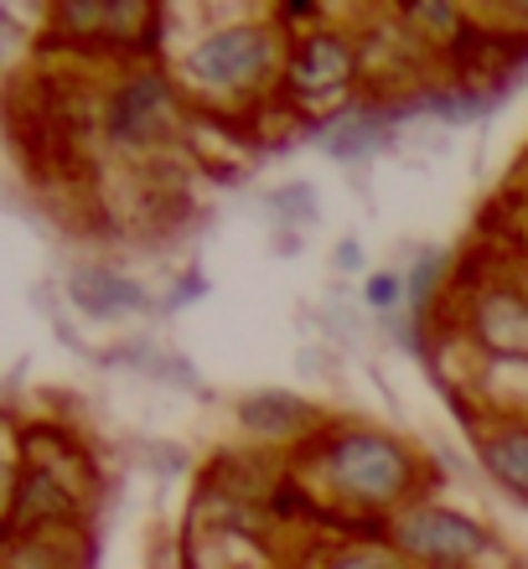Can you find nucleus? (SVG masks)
Listing matches in <instances>:
<instances>
[{"mask_svg": "<svg viewBox=\"0 0 528 569\" xmlns=\"http://www.w3.org/2000/svg\"><path fill=\"white\" fill-rule=\"evenodd\" d=\"M327 471L342 492L368 497V502H383L409 481V461L383 435H342L327 456Z\"/></svg>", "mask_w": 528, "mask_h": 569, "instance_id": "f257e3e1", "label": "nucleus"}, {"mask_svg": "<svg viewBox=\"0 0 528 569\" xmlns=\"http://www.w3.org/2000/svg\"><path fill=\"white\" fill-rule=\"evenodd\" d=\"M399 539H405L409 555L430 559V565H467L487 549V533L467 518H456V512H436V508H420L409 512L405 523H399Z\"/></svg>", "mask_w": 528, "mask_h": 569, "instance_id": "f03ea898", "label": "nucleus"}, {"mask_svg": "<svg viewBox=\"0 0 528 569\" xmlns=\"http://www.w3.org/2000/svg\"><path fill=\"white\" fill-rule=\"evenodd\" d=\"M265 62H270L265 31L233 27V31L208 37V42L187 58V68H192V78H202V83H243V78H255Z\"/></svg>", "mask_w": 528, "mask_h": 569, "instance_id": "7ed1b4c3", "label": "nucleus"}, {"mask_svg": "<svg viewBox=\"0 0 528 569\" xmlns=\"http://www.w3.org/2000/svg\"><path fill=\"white\" fill-rule=\"evenodd\" d=\"M290 78H296V89H301L306 99L337 93L352 78L348 42H337V37H311V42L296 52V62H290Z\"/></svg>", "mask_w": 528, "mask_h": 569, "instance_id": "20e7f679", "label": "nucleus"}, {"mask_svg": "<svg viewBox=\"0 0 528 569\" xmlns=\"http://www.w3.org/2000/svg\"><path fill=\"white\" fill-rule=\"evenodd\" d=\"M171 93L161 78H136L124 83V93L114 99V136L120 140H151L161 124H167Z\"/></svg>", "mask_w": 528, "mask_h": 569, "instance_id": "39448f33", "label": "nucleus"}, {"mask_svg": "<svg viewBox=\"0 0 528 569\" xmlns=\"http://www.w3.org/2000/svg\"><path fill=\"white\" fill-rule=\"evenodd\" d=\"M62 21L73 31H83V37H130V31H140L151 42V31H156V16L146 6H99V0L62 6Z\"/></svg>", "mask_w": 528, "mask_h": 569, "instance_id": "423d86ee", "label": "nucleus"}, {"mask_svg": "<svg viewBox=\"0 0 528 569\" xmlns=\"http://www.w3.org/2000/svg\"><path fill=\"white\" fill-rule=\"evenodd\" d=\"M482 342L498 347V352H508V358H528V306H518V300L508 296H492L482 306Z\"/></svg>", "mask_w": 528, "mask_h": 569, "instance_id": "0eeeda50", "label": "nucleus"}, {"mask_svg": "<svg viewBox=\"0 0 528 569\" xmlns=\"http://www.w3.org/2000/svg\"><path fill=\"white\" fill-rule=\"evenodd\" d=\"M68 512H73V497L62 492V487L47 477V471H31V477L21 481V497H16L11 528L42 523V518H68Z\"/></svg>", "mask_w": 528, "mask_h": 569, "instance_id": "6e6552de", "label": "nucleus"}, {"mask_svg": "<svg viewBox=\"0 0 528 569\" xmlns=\"http://www.w3.org/2000/svg\"><path fill=\"white\" fill-rule=\"evenodd\" d=\"M306 415L301 399H290V393H255L249 405H243V425L249 430H265V435H286L296 430Z\"/></svg>", "mask_w": 528, "mask_h": 569, "instance_id": "1a4fd4ad", "label": "nucleus"}, {"mask_svg": "<svg viewBox=\"0 0 528 569\" xmlns=\"http://www.w3.org/2000/svg\"><path fill=\"white\" fill-rule=\"evenodd\" d=\"M487 466L498 471L514 492H528V430H508L487 446Z\"/></svg>", "mask_w": 528, "mask_h": 569, "instance_id": "9d476101", "label": "nucleus"}, {"mask_svg": "<svg viewBox=\"0 0 528 569\" xmlns=\"http://www.w3.org/2000/svg\"><path fill=\"white\" fill-rule=\"evenodd\" d=\"M378 120H368V114H348V120L332 124V136H327V146L337 150V156H358V150H373L378 140H383V130H373Z\"/></svg>", "mask_w": 528, "mask_h": 569, "instance_id": "9b49d317", "label": "nucleus"}, {"mask_svg": "<svg viewBox=\"0 0 528 569\" xmlns=\"http://www.w3.org/2000/svg\"><path fill=\"white\" fill-rule=\"evenodd\" d=\"M409 21L436 27V31H456V27H461V16H456L451 6H409Z\"/></svg>", "mask_w": 528, "mask_h": 569, "instance_id": "f8f14e48", "label": "nucleus"}, {"mask_svg": "<svg viewBox=\"0 0 528 569\" xmlns=\"http://www.w3.org/2000/svg\"><path fill=\"white\" fill-rule=\"evenodd\" d=\"M332 569H399L389 555H368V549H358V555H337Z\"/></svg>", "mask_w": 528, "mask_h": 569, "instance_id": "ddd939ff", "label": "nucleus"}, {"mask_svg": "<svg viewBox=\"0 0 528 569\" xmlns=\"http://www.w3.org/2000/svg\"><path fill=\"white\" fill-rule=\"evenodd\" d=\"M393 296H399V280H393V274H373L368 300H373V306H393Z\"/></svg>", "mask_w": 528, "mask_h": 569, "instance_id": "4468645a", "label": "nucleus"}]
</instances>
